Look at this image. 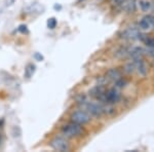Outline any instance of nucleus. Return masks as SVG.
<instances>
[{
    "mask_svg": "<svg viewBox=\"0 0 154 152\" xmlns=\"http://www.w3.org/2000/svg\"><path fill=\"white\" fill-rule=\"evenodd\" d=\"M119 100H120V93L114 88H110V89H108V91H106L105 98H104L103 103L112 105V104L117 103Z\"/></svg>",
    "mask_w": 154,
    "mask_h": 152,
    "instance_id": "nucleus-5",
    "label": "nucleus"
},
{
    "mask_svg": "<svg viewBox=\"0 0 154 152\" xmlns=\"http://www.w3.org/2000/svg\"><path fill=\"white\" fill-rule=\"evenodd\" d=\"M34 59H35L36 61H38V62H41V61H43V56L40 54L39 53H35V54H34Z\"/></svg>",
    "mask_w": 154,
    "mask_h": 152,
    "instance_id": "nucleus-19",
    "label": "nucleus"
},
{
    "mask_svg": "<svg viewBox=\"0 0 154 152\" xmlns=\"http://www.w3.org/2000/svg\"><path fill=\"white\" fill-rule=\"evenodd\" d=\"M144 54V49L140 46H136L133 47L131 49H130L128 51V57L131 60H137V59H141Z\"/></svg>",
    "mask_w": 154,
    "mask_h": 152,
    "instance_id": "nucleus-9",
    "label": "nucleus"
},
{
    "mask_svg": "<svg viewBox=\"0 0 154 152\" xmlns=\"http://www.w3.org/2000/svg\"><path fill=\"white\" fill-rule=\"evenodd\" d=\"M35 70H36V67L35 65L33 64H28L25 68V77L26 78H31L33 76V74L35 73Z\"/></svg>",
    "mask_w": 154,
    "mask_h": 152,
    "instance_id": "nucleus-11",
    "label": "nucleus"
},
{
    "mask_svg": "<svg viewBox=\"0 0 154 152\" xmlns=\"http://www.w3.org/2000/svg\"><path fill=\"white\" fill-rule=\"evenodd\" d=\"M49 145H51V148L57 151L65 152L70 150V145H69L68 141L66 139L62 138V137H56V138H54L51 141Z\"/></svg>",
    "mask_w": 154,
    "mask_h": 152,
    "instance_id": "nucleus-2",
    "label": "nucleus"
},
{
    "mask_svg": "<svg viewBox=\"0 0 154 152\" xmlns=\"http://www.w3.org/2000/svg\"><path fill=\"white\" fill-rule=\"evenodd\" d=\"M139 5H140L141 11L146 12L151 9L152 3H151L150 1H148V0H140V1H139Z\"/></svg>",
    "mask_w": 154,
    "mask_h": 152,
    "instance_id": "nucleus-13",
    "label": "nucleus"
},
{
    "mask_svg": "<svg viewBox=\"0 0 154 152\" xmlns=\"http://www.w3.org/2000/svg\"><path fill=\"white\" fill-rule=\"evenodd\" d=\"M57 25H58V22H57L56 18H49L48 20V27L49 29H54L57 27Z\"/></svg>",
    "mask_w": 154,
    "mask_h": 152,
    "instance_id": "nucleus-15",
    "label": "nucleus"
},
{
    "mask_svg": "<svg viewBox=\"0 0 154 152\" xmlns=\"http://www.w3.org/2000/svg\"><path fill=\"white\" fill-rule=\"evenodd\" d=\"M140 30L135 28V27H130V28H126L125 30H123L120 34L119 37L121 39H125V40H135V39L139 38L140 35Z\"/></svg>",
    "mask_w": 154,
    "mask_h": 152,
    "instance_id": "nucleus-4",
    "label": "nucleus"
},
{
    "mask_svg": "<svg viewBox=\"0 0 154 152\" xmlns=\"http://www.w3.org/2000/svg\"><path fill=\"white\" fill-rule=\"evenodd\" d=\"M153 26H154V17L150 16V14L145 16L140 21V23H139V27H140V29L144 30V31L149 30L151 27H153Z\"/></svg>",
    "mask_w": 154,
    "mask_h": 152,
    "instance_id": "nucleus-8",
    "label": "nucleus"
},
{
    "mask_svg": "<svg viewBox=\"0 0 154 152\" xmlns=\"http://www.w3.org/2000/svg\"><path fill=\"white\" fill-rule=\"evenodd\" d=\"M128 83V81L125 80V79L121 77L120 79H118L117 81H115V84H116V88H123V86H125V84Z\"/></svg>",
    "mask_w": 154,
    "mask_h": 152,
    "instance_id": "nucleus-16",
    "label": "nucleus"
},
{
    "mask_svg": "<svg viewBox=\"0 0 154 152\" xmlns=\"http://www.w3.org/2000/svg\"><path fill=\"white\" fill-rule=\"evenodd\" d=\"M136 6H137V3H136V0H126L125 3L121 4V7L126 11V12H135L136 11Z\"/></svg>",
    "mask_w": 154,
    "mask_h": 152,
    "instance_id": "nucleus-10",
    "label": "nucleus"
},
{
    "mask_svg": "<svg viewBox=\"0 0 154 152\" xmlns=\"http://www.w3.org/2000/svg\"><path fill=\"white\" fill-rule=\"evenodd\" d=\"M71 120L75 123L83 126V124H85L91 121V115L84 110H77L74 112V113H72Z\"/></svg>",
    "mask_w": 154,
    "mask_h": 152,
    "instance_id": "nucleus-3",
    "label": "nucleus"
},
{
    "mask_svg": "<svg viewBox=\"0 0 154 152\" xmlns=\"http://www.w3.org/2000/svg\"><path fill=\"white\" fill-rule=\"evenodd\" d=\"M62 133L67 138H76V137L81 136L83 133V128L81 124L75 123L72 121L71 123H68L63 126Z\"/></svg>",
    "mask_w": 154,
    "mask_h": 152,
    "instance_id": "nucleus-1",
    "label": "nucleus"
},
{
    "mask_svg": "<svg viewBox=\"0 0 154 152\" xmlns=\"http://www.w3.org/2000/svg\"><path fill=\"white\" fill-rule=\"evenodd\" d=\"M123 70H125V73H133L134 71L136 70V66H135V63L134 62H131V63H128L125 66V68H123Z\"/></svg>",
    "mask_w": 154,
    "mask_h": 152,
    "instance_id": "nucleus-14",
    "label": "nucleus"
},
{
    "mask_svg": "<svg viewBox=\"0 0 154 152\" xmlns=\"http://www.w3.org/2000/svg\"><path fill=\"white\" fill-rule=\"evenodd\" d=\"M0 142H1V136H0Z\"/></svg>",
    "mask_w": 154,
    "mask_h": 152,
    "instance_id": "nucleus-21",
    "label": "nucleus"
},
{
    "mask_svg": "<svg viewBox=\"0 0 154 152\" xmlns=\"http://www.w3.org/2000/svg\"><path fill=\"white\" fill-rule=\"evenodd\" d=\"M128 51H130V49L126 46H120L117 51H115L114 56L117 57V58H125V57L128 56Z\"/></svg>",
    "mask_w": 154,
    "mask_h": 152,
    "instance_id": "nucleus-12",
    "label": "nucleus"
},
{
    "mask_svg": "<svg viewBox=\"0 0 154 152\" xmlns=\"http://www.w3.org/2000/svg\"><path fill=\"white\" fill-rule=\"evenodd\" d=\"M14 2H16V0H5V5L11 6V5H14Z\"/></svg>",
    "mask_w": 154,
    "mask_h": 152,
    "instance_id": "nucleus-20",
    "label": "nucleus"
},
{
    "mask_svg": "<svg viewBox=\"0 0 154 152\" xmlns=\"http://www.w3.org/2000/svg\"><path fill=\"white\" fill-rule=\"evenodd\" d=\"M106 88L105 85H101V84H97L95 88H93L89 92V95L91 97H94L95 99H97L98 101L103 102L104 98H105V94H106Z\"/></svg>",
    "mask_w": 154,
    "mask_h": 152,
    "instance_id": "nucleus-6",
    "label": "nucleus"
},
{
    "mask_svg": "<svg viewBox=\"0 0 154 152\" xmlns=\"http://www.w3.org/2000/svg\"><path fill=\"white\" fill-rule=\"evenodd\" d=\"M126 0H111V2H112V4L116 6H121V4L125 3Z\"/></svg>",
    "mask_w": 154,
    "mask_h": 152,
    "instance_id": "nucleus-18",
    "label": "nucleus"
},
{
    "mask_svg": "<svg viewBox=\"0 0 154 152\" xmlns=\"http://www.w3.org/2000/svg\"><path fill=\"white\" fill-rule=\"evenodd\" d=\"M19 31L21 32V33H23V34H25V33H28V28H27V26L26 25H21V26L19 27Z\"/></svg>",
    "mask_w": 154,
    "mask_h": 152,
    "instance_id": "nucleus-17",
    "label": "nucleus"
},
{
    "mask_svg": "<svg viewBox=\"0 0 154 152\" xmlns=\"http://www.w3.org/2000/svg\"><path fill=\"white\" fill-rule=\"evenodd\" d=\"M106 79L108 81H117L118 79H120L122 77V73L121 71L119 70L117 68H112V69H109L108 71L106 72Z\"/></svg>",
    "mask_w": 154,
    "mask_h": 152,
    "instance_id": "nucleus-7",
    "label": "nucleus"
}]
</instances>
